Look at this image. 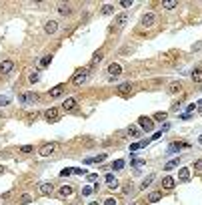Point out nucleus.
<instances>
[{
  "label": "nucleus",
  "instance_id": "13",
  "mask_svg": "<svg viewBox=\"0 0 202 205\" xmlns=\"http://www.w3.org/2000/svg\"><path fill=\"white\" fill-rule=\"evenodd\" d=\"M40 193L42 195H52L54 193V185H52V183H42V185H40Z\"/></svg>",
  "mask_w": 202,
  "mask_h": 205
},
{
  "label": "nucleus",
  "instance_id": "35",
  "mask_svg": "<svg viewBox=\"0 0 202 205\" xmlns=\"http://www.w3.org/2000/svg\"><path fill=\"white\" fill-rule=\"evenodd\" d=\"M154 119H156V121H164V119H166V113H162V111H160V113L154 115Z\"/></svg>",
  "mask_w": 202,
  "mask_h": 205
},
{
  "label": "nucleus",
  "instance_id": "7",
  "mask_svg": "<svg viewBox=\"0 0 202 205\" xmlns=\"http://www.w3.org/2000/svg\"><path fill=\"white\" fill-rule=\"evenodd\" d=\"M118 95H120V97L132 95V82H120V85H118Z\"/></svg>",
  "mask_w": 202,
  "mask_h": 205
},
{
  "label": "nucleus",
  "instance_id": "47",
  "mask_svg": "<svg viewBox=\"0 0 202 205\" xmlns=\"http://www.w3.org/2000/svg\"><path fill=\"white\" fill-rule=\"evenodd\" d=\"M200 102H202V101H200Z\"/></svg>",
  "mask_w": 202,
  "mask_h": 205
},
{
  "label": "nucleus",
  "instance_id": "23",
  "mask_svg": "<svg viewBox=\"0 0 202 205\" xmlns=\"http://www.w3.org/2000/svg\"><path fill=\"white\" fill-rule=\"evenodd\" d=\"M160 199H162V193H160V191H152V193L148 195V201H150V203H156Z\"/></svg>",
  "mask_w": 202,
  "mask_h": 205
},
{
  "label": "nucleus",
  "instance_id": "15",
  "mask_svg": "<svg viewBox=\"0 0 202 205\" xmlns=\"http://www.w3.org/2000/svg\"><path fill=\"white\" fill-rule=\"evenodd\" d=\"M162 189H166V191H170V189H174V179L166 175V177L162 179Z\"/></svg>",
  "mask_w": 202,
  "mask_h": 205
},
{
  "label": "nucleus",
  "instance_id": "38",
  "mask_svg": "<svg viewBox=\"0 0 202 205\" xmlns=\"http://www.w3.org/2000/svg\"><path fill=\"white\" fill-rule=\"evenodd\" d=\"M20 151L22 153H32V145H24V147H20Z\"/></svg>",
  "mask_w": 202,
  "mask_h": 205
},
{
  "label": "nucleus",
  "instance_id": "12",
  "mask_svg": "<svg viewBox=\"0 0 202 205\" xmlns=\"http://www.w3.org/2000/svg\"><path fill=\"white\" fill-rule=\"evenodd\" d=\"M188 147H190L188 143H178V141H176V143H172V145L168 147V153H176V151H180V149H188Z\"/></svg>",
  "mask_w": 202,
  "mask_h": 205
},
{
  "label": "nucleus",
  "instance_id": "25",
  "mask_svg": "<svg viewBox=\"0 0 202 205\" xmlns=\"http://www.w3.org/2000/svg\"><path fill=\"white\" fill-rule=\"evenodd\" d=\"M162 6H164L166 10H172V8H176V6H178V0H164V2H162Z\"/></svg>",
  "mask_w": 202,
  "mask_h": 205
},
{
  "label": "nucleus",
  "instance_id": "26",
  "mask_svg": "<svg viewBox=\"0 0 202 205\" xmlns=\"http://www.w3.org/2000/svg\"><path fill=\"white\" fill-rule=\"evenodd\" d=\"M154 181V175H150V177H146L144 181H142V185H140V189H146V187H148V185H150V183Z\"/></svg>",
  "mask_w": 202,
  "mask_h": 205
},
{
  "label": "nucleus",
  "instance_id": "4",
  "mask_svg": "<svg viewBox=\"0 0 202 205\" xmlns=\"http://www.w3.org/2000/svg\"><path fill=\"white\" fill-rule=\"evenodd\" d=\"M44 119L48 121V123H56L58 119H60V111H58L56 107H52V109H48L44 113Z\"/></svg>",
  "mask_w": 202,
  "mask_h": 205
},
{
  "label": "nucleus",
  "instance_id": "40",
  "mask_svg": "<svg viewBox=\"0 0 202 205\" xmlns=\"http://www.w3.org/2000/svg\"><path fill=\"white\" fill-rule=\"evenodd\" d=\"M90 193H92V187H84V189H82V195H84V197L90 195Z\"/></svg>",
  "mask_w": 202,
  "mask_h": 205
},
{
  "label": "nucleus",
  "instance_id": "28",
  "mask_svg": "<svg viewBox=\"0 0 202 205\" xmlns=\"http://www.w3.org/2000/svg\"><path fill=\"white\" fill-rule=\"evenodd\" d=\"M50 60H52V54H46V57L40 60V67H48V65H50Z\"/></svg>",
  "mask_w": 202,
  "mask_h": 205
},
{
  "label": "nucleus",
  "instance_id": "17",
  "mask_svg": "<svg viewBox=\"0 0 202 205\" xmlns=\"http://www.w3.org/2000/svg\"><path fill=\"white\" fill-rule=\"evenodd\" d=\"M62 91H64V87H62V85H58V87H54V89H50V91H48V97H52V99H54V97H60Z\"/></svg>",
  "mask_w": 202,
  "mask_h": 205
},
{
  "label": "nucleus",
  "instance_id": "43",
  "mask_svg": "<svg viewBox=\"0 0 202 205\" xmlns=\"http://www.w3.org/2000/svg\"><path fill=\"white\" fill-rule=\"evenodd\" d=\"M104 205H116V199H106V203Z\"/></svg>",
  "mask_w": 202,
  "mask_h": 205
},
{
  "label": "nucleus",
  "instance_id": "34",
  "mask_svg": "<svg viewBox=\"0 0 202 205\" xmlns=\"http://www.w3.org/2000/svg\"><path fill=\"white\" fill-rule=\"evenodd\" d=\"M194 171H202V159L194 161Z\"/></svg>",
  "mask_w": 202,
  "mask_h": 205
},
{
  "label": "nucleus",
  "instance_id": "29",
  "mask_svg": "<svg viewBox=\"0 0 202 205\" xmlns=\"http://www.w3.org/2000/svg\"><path fill=\"white\" fill-rule=\"evenodd\" d=\"M122 167H124V161L122 159H118V161H114V163H112V169H116V171H120Z\"/></svg>",
  "mask_w": 202,
  "mask_h": 205
},
{
  "label": "nucleus",
  "instance_id": "11",
  "mask_svg": "<svg viewBox=\"0 0 202 205\" xmlns=\"http://www.w3.org/2000/svg\"><path fill=\"white\" fill-rule=\"evenodd\" d=\"M44 30H46V34H54L58 30V22L56 20H48V22L44 24Z\"/></svg>",
  "mask_w": 202,
  "mask_h": 205
},
{
  "label": "nucleus",
  "instance_id": "20",
  "mask_svg": "<svg viewBox=\"0 0 202 205\" xmlns=\"http://www.w3.org/2000/svg\"><path fill=\"white\" fill-rule=\"evenodd\" d=\"M102 57H104V52H102V50H96V52H94V57H92V60H90V65H92V67H96V65L102 60Z\"/></svg>",
  "mask_w": 202,
  "mask_h": 205
},
{
  "label": "nucleus",
  "instance_id": "6",
  "mask_svg": "<svg viewBox=\"0 0 202 205\" xmlns=\"http://www.w3.org/2000/svg\"><path fill=\"white\" fill-rule=\"evenodd\" d=\"M54 151H56V143H46L44 147H40L38 153H40V157H50Z\"/></svg>",
  "mask_w": 202,
  "mask_h": 205
},
{
  "label": "nucleus",
  "instance_id": "39",
  "mask_svg": "<svg viewBox=\"0 0 202 205\" xmlns=\"http://www.w3.org/2000/svg\"><path fill=\"white\" fill-rule=\"evenodd\" d=\"M120 4H122V8H128V6H132V0H122Z\"/></svg>",
  "mask_w": 202,
  "mask_h": 205
},
{
  "label": "nucleus",
  "instance_id": "3",
  "mask_svg": "<svg viewBox=\"0 0 202 205\" xmlns=\"http://www.w3.org/2000/svg\"><path fill=\"white\" fill-rule=\"evenodd\" d=\"M118 75H122V65L110 62V65H108V77H110V80H114Z\"/></svg>",
  "mask_w": 202,
  "mask_h": 205
},
{
  "label": "nucleus",
  "instance_id": "33",
  "mask_svg": "<svg viewBox=\"0 0 202 205\" xmlns=\"http://www.w3.org/2000/svg\"><path fill=\"white\" fill-rule=\"evenodd\" d=\"M114 8L110 6V4H106V6H102V14H112Z\"/></svg>",
  "mask_w": 202,
  "mask_h": 205
},
{
  "label": "nucleus",
  "instance_id": "14",
  "mask_svg": "<svg viewBox=\"0 0 202 205\" xmlns=\"http://www.w3.org/2000/svg\"><path fill=\"white\" fill-rule=\"evenodd\" d=\"M62 109H64V111H74V109H76V99H72V97L66 99L64 105H62Z\"/></svg>",
  "mask_w": 202,
  "mask_h": 205
},
{
  "label": "nucleus",
  "instance_id": "8",
  "mask_svg": "<svg viewBox=\"0 0 202 205\" xmlns=\"http://www.w3.org/2000/svg\"><path fill=\"white\" fill-rule=\"evenodd\" d=\"M14 70V62L12 60H2L0 62V75H10Z\"/></svg>",
  "mask_w": 202,
  "mask_h": 205
},
{
  "label": "nucleus",
  "instance_id": "18",
  "mask_svg": "<svg viewBox=\"0 0 202 205\" xmlns=\"http://www.w3.org/2000/svg\"><path fill=\"white\" fill-rule=\"evenodd\" d=\"M58 195H60V197H70V195H72V187H70V185L60 187V189H58Z\"/></svg>",
  "mask_w": 202,
  "mask_h": 205
},
{
  "label": "nucleus",
  "instance_id": "9",
  "mask_svg": "<svg viewBox=\"0 0 202 205\" xmlns=\"http://www.w3.org/2000/svg\"><path fill=\"white\" fill-rule=\"evenodd\" d=\"M138 125L142 127L144 131H152V129H154V121L148 119V117H140V119H138Z\"/></svg>",
  "mask_w": 202,
  "mask_h": 205
},
{
  "label": "nucleus",
  "instance_id": "16",
  "mask_svg": "<svg viewBox=\"0 0 202 205\" xmlns=\"http://www.w3.org/2000/svg\"><path fill=\"white\" fill-rule=\"evenodd\" d=\"M106 187H108V189H116V187H118V181H116L114 175H106Z\"/></svg>",
  "mask_w": 202,
  "mask_h": 205
},
{
  "label": "nucleus",
  "instance_id": "36",
  "mask_svg": "<svg viewBox=\"0 0 202 205\" xmlns=\"http://www.w3.org/2000/svg\"><path fill=\"white\" fill-rule=\"evenodd\" d=\"M142 165H144L142 159H132V167H142Z\"/></svg>",
  "mask_w": 202,
  "mask_h": 205
},
{
  "label": "nucleus",
  "instance_id": "30",
  "mask_svg": "<svg viewBox=\"0 0 202 205\" xmlns=\"http://www.w3.org/2000/svg\"><path fill=\"white\" fill-rule=\"evenodd\" d=\"M38 79H40V77H38V72H32V75L28 77V82H30V85H36V82H38Z\"/></svg>",
  "mask_w": 202,
  "mask_h": 205
},
{
  "label": "nucleus",
  "instance_id": "31",
  "mask_svg": "<svg viewBox=\"0 0 202 205\" xmlns=\"http://www.w3.org/2000/svg\"><path fill=\"white\" fill-rule=\"evenodd\" d=\"M128 133H130V135H132V137H138V135H140V131H138V127H134V125H132V127H128Z\"/></svg>",
  "mask_w": 202,
  "mask_h": 205
},
{
  "label": "nucleus",
  "instance_id": "27",
  "mask_svg": "<svg viewBox=\"0 0 202 205\" xmlns=\"http://www.w3.org/2000/svg\"><path fill=\"white\" fill-rule=\"evenodd\" d=\"M12 99L10 97H4V95H0V107H4V105H10Z\"/></svg>",
  "mask_w": 202,
  "mask_h": 205
},
{
  "label": "nucleus",
  "instance_id": "1",
  "mask_svg": "<svg viewBox=\"0 0 202 205\" xmlns=\"http://www.w3.org/2000/svg\"><path fill=\"white\" fill-rule=\"evenodd\" d=\"M88 80V72H86V68H78L76 70V75L72 77V85L74 87H80V85H84Z\"/></svg>",
  "mask_w": 202,
  "mask_h": 205
},
{
  "label": "nucleus",
  "instance_id": "45",
  "mask_svg": "<svg viewBox=\"0 0 202 205\" xmlns=\"http://www.w3.org/2000/svg\"><path fill=\"white\" fill-rule=\"evenodd\" d=\"M198 143H200V145H202V137H200V139H198Z\"/></svg>",
  "mask_w": 202,
  "mask_h": 205
},
{
  "label": "nucleus",
  "instance_id": "46",
  "mask_svg": "<svg viewBox=\"0 0 202 205\" xmlns=\"http://www.w3.org/2000/svg\"><path fill=\"white\" fill-rule=\"evenodd\" d=\"M130 205H132V203H130Z\"/></svg>",
  "mask_w": 202,
  "mask_h": 205
},
{
  "label": "nucleus",
  "instance_id": "24",
  "mask_svg": "<svg viewBox=\"0 0 202 205\" xmlns=\"http://www.w3.org/2000/svg\"><path fill=\"white\" fill-rule=\"evenodd\" d=\"M126 20H128V14H126V12L118 14V18H116V26H118V28H120V26H124V24H126Z\"/></svg>",
  "mask_w": 202,
  "mask_h": 205
},
{
  "label": "nucleus",
  "instance_id": "41",
  "mask_svg": "<svg viewBox=\"0 0 202 205\" xmlns=\"http://www.w3.org/2000/svg\"><path fill=\"white\" fill-rule=\"evenodd\" d=\"M30 201H32V197H30V195H26V197H22V201H20V203H30Z\"/></svg>",
  "mask_w": 202,
  "mask_h": 205
},
{
  "label": "nucleus",
  "instance_id": "2",
  "mask_svg": "<svg viewBox=\"0 0 202 205\" xmlns=\"http://www.w3.org/2000/svg\"><path fill=\"white\" fill-rule=\"evenodd\" d=\"M140 24H142L144 28L154 26V24H156V12H144V14H142V20H140Z\"/></svg>",
  "mask_w": 202,
  "mask_h": 205
},
{
  "label": "nucleus",
  "instance_id": "5",
  "mask_svg": "<svg viewBox=\"0 0 202 205\" xmlns=\"http://www.w3.org/2000/svg\"><path fill=\"white\" fill-rule=\"evenodd\" d=\"M18 99H20L22 105H28V102H36L38 101V95H36V92H20Z\"/></svg>",
  "mask_w": 202,
  "mask_h": 205
},
{
  "label": "nucleus",
  "instance_id": "10",
  "mask_svg": "<svg viewBox=\"0 0 202 205\" xmlns=\"http://www.w3.org/2000/svg\"><path fill=\"white\" fill-rule=\"evenodd\" d=\"M70 12H72V6H70V4H66V2H60V4H58V14L70 16Z\"/></svg>",
  "mask_w": 202,
  "mask_h": 205
},
{
  "label": "nucleus",
  "instance_id": "42",
  "mask_svg": "<svg viewBox=\"0 0 202 205\" xmlns=\"http://www.w3.org/2000/svg\"><path fill=\"white\" fill-rule=\"evenodd\" d=\"M128 193H130V185H126V187L122 189V195H128Z\"/></svg>",
  "mask_w": 202,
  "mask_h": 205
},
{
  "label": "nucleus",
  "instance_id": "44",
  "mask_svg": "<svg viewBox=\"0 0 202 205\" xmlns=\"http://www.w3.org/2000/svg\"><path fill=\"white\" fill-rule=\"evenodd\" d=\"M90 205H98V203H96V201H92V203H90Z\"/></svg>",
  "mask_w": 202,
  "mask_h": 205
},
{
  "label": "nucleus",
  "instance_id": "22",
  "mask_svg": "<svg viewBox=\"0 0 202 205\" xmlns=\"http://www.w3.org/2000/svg\"><path fill=\"white\" fill-rule=\"evenodd\" d=\"M178 179H182V181H188V179H190V171L186 169V167H182V169L178 171Z\"/></svg>",
  "mask_w": 202,
  "mask_h": 205
},
{
  "label": "nucleus",
  "instance_id": "37",
  "mask_svg": "<svg viewBox=\"0 0 202 205\" xmlns=\"http://www.w3.org/2000/svg\"><path fill=\"white\" fill-rule=\"evenodd\" d=\"M138 149H142V143H132V145H130V151H132V153L138 151Z\"/></svg>",
  "mask_w": 202,
  "mask_h": 205
},
{
  "label": "nucleus",
  "instance_id": "19",
  "mask_svg": "<svg viewBox=\"0 0 202 205\" xmlns=\"http://www.w3.org/2000/svg\"><path fill=\"white\" fill-rule=\"evenodd\" d=\"M190 79L194 80V82H202V68H194L190 75Z\"/></svg>",
  "mask_w": 202,
  "mask_h": 205
},
{
  "label": "nucleus",
  "instance_id": "21",
  "mask_svg": "<svg viewBox=\"0 0 202 205\" xmlns=\"http://www.w3.org/2000/svg\"><path fill=\"white\" fill-rule=\"evenodd\" d=\"M180 91H182V85H180V82H172V85L168 87V92H170V95H178Z\"/></svg>",
  "mask_w": 202,
  "mask_h": 205
},
{
  "label": "nucleus",
  "instance_id": "32",
  "mask_svg": "<svg viewBox=\"0 0 202 205\" xmlns=\"http://www.w3.org/2000/svg\"><path fill=\"white\" fill-rule=\"evenodd\" d=\"M178 163H180L178 159H172V161H168V163H166V171H170V169H172V167H176Z\"/></svg>",
  "mask_w": 202,
  "mask_h": 205
}]
</instances>
